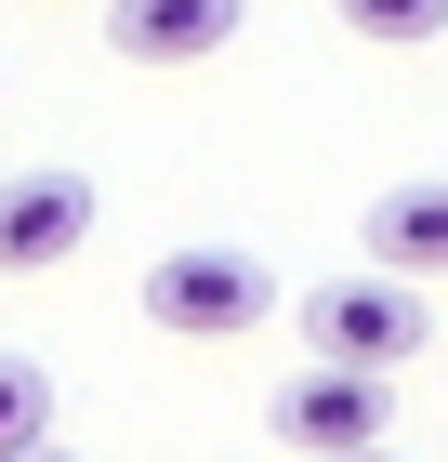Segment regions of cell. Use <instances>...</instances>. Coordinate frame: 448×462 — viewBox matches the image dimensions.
<instances>
[{
    "label": "cell",
    "mask_w": 448,
    "mask_h": 462,
    "mask_svg": "<svg viewBox=\"0 0 448 462\" xmlns=\"http://www.w3.org/2000/svg\"><path fill=\"white\" fill-rule=\"evenodd\" d=\"M27 462H67V449H53V436H40V449H27Z\"/></svg>",
    "instance_id": "9c48e42d"
},
{
    "label": "cell",
    "mask_w": 448,
    "mask_h": 462,
    "mask_svg": "<svg viewBox=\"0 0 448 462\" xmlns=\"http://www.w3.org/2000/svg\"><path fill=\"white\" fill-rule=\"evenodd\" d=\"M382 423H396V370H343V356H316V370H290V383L264 396V436L304 449V462L382 449Z\"/></svg>",
    "instance_id": "3957f363"
},
{
    "label": "cell",
    "mask_w": 448,
    "mask_h": 462,
    "mask_svg": "<svg viewBox=\"0 0 448 462\" xmlns=\"http://www.w3.org/2000/svg\"><path fill=\"white\" fill-rule=\"evenodd\" d=\"M304 344L343 356V370H409V356L435 344V304H422V278L356 264V278H316L304 291Z\"/></svg>",
    "instance_id": "7a4b0ae2"
},
{
    "label": "cell",
    "mask_w": 448,
    "mask_h": 462,
    "mask_svg": "<svg viewBox=\"0 0 448 462\" xmlns=\"http://www.w3.org/2000/svg\"><path fill=\"white\" fill-rule=\"evenodd\" d=\"M356 40H382V53H422V40H448V0H330Z\"/></svg>",
    "instance_id": "ba28073f"
},
{
    "label": "cell",
    "mask_w": 448,
    "mask_h": 462,
    "mask_svg": "<svg viewBox=\"0 0 448 462\" xmlns=\"http://www.w3.org/2000/svg\"><path fill=\"white\" fill-rule=\"evenodd\" d=\"M238 40V0H105V53L133 67H198Z\"/></svg>",
    "instance_id": "5b68a950"
},
{
    "label": "cell",
    "mask_w": 448,
    "mask_h": 462,
    "mask_svg": "<svg viewBox=\"0 0 448 462\" xmlns=\"http://www.w3.org/2000/svg\"><path fill=\"white\" fill-rule=\"evenodd\" d=\"M53 436V370L40 356H0V462H27Z\"/></svg>",
    "instance_id": "52a82bcc"
},
{
    "label": "cell",
    "mask_w": 448,
    "mask_h": 462,
    "mask_svg": "<svg viewBox=\"0 0 448 462\" xmlns=\"http://www.w3.org/2000/svg\"><path fill=\"white\" fill-rule=\"evenodd\" d=\"M93 172H67V159H27V172H0V278H40V264H67L79 238H93Z\"/></svg>",
    "instance_id": "277c9868"
},
{
    "label": "cell",
    "mask_w": 448,
    "mask_h": 462,
    "mask_svg": "<svg viewBox=\"0 0 448 462\" xmlns=\"http://www.w3.org/2000/svg\"><path fill=\"white\" fill-rule=\"evenodd\" d=\"M343 462H396V449H343Z\"/></svg>",
    "instance_id": "30bf717a"
},
{
    "label": "cell",
    "mask_w": 448,
    "mask_h": 462,
    "mask_svg": "<svg viewBox=\"0 0 448 462\" xmlns=\"http://www.w3.org/2000/svg\"><path fill=\"white\" fill-rule=\"evenodd\" d=\"M370 264H382V278H448V172L370 199Z\"/></svg>",
    "instance_id": "8992f818"
},
{
    "label": "cell",
    "mask_w": 448,
    "mask_h": 462,
    "mask_svg": "<svg viewBox=\"0 0 448 462\" xmlns=\"http://www.w3.org/2000/svg\"><path fill=\"white\" fill-rule=\"evenodd\" d=\"M264 318H277V264L264 251L198 238V251H159L145 264V330H172V344H238Z\"/></svg>",
    "instance_id": "6da1fadb"
}]
</instances>
